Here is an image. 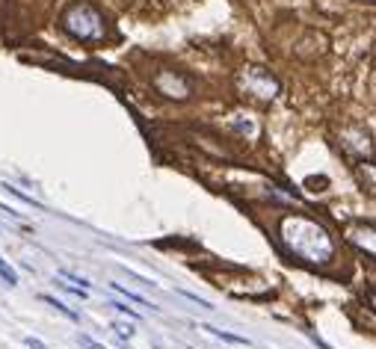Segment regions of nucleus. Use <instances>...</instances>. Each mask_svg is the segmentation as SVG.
I'll use <instances>...</instances> for the list:
<instances>
[{"label": "nucleus", "instance_id": "f257e3e1", "mask_svg": "<svg viewBox=\"0 0 376 349\" xmlns=\"http://www.w3.org/2000/svg\"><path fill=\"white\" fill-rule=\"evenodd\" d=\"M279 237H282L284 248L305 264L326 266L335 257L332 234L309 216H284L279 222Z\"/></svg>", "mask_w": 376, "mask_h": 349}, {"label": "nucleus", "instance_id": "f03ea898", "mask_svg": "<svg viewBox=\"0 0 376 349\" xmlns=\"http://www.w3.org/2000/svg\"><path fill=\"white\" fill-rule=\"evenodd\" d=\"M59 24L72 39L77 42H101L107 36V21L104 15L98 12L92 3H72L65 6L63 18H59Z\"/></svg>", "mask_w": 376, "mask_h": 349}, {"label": "nucleus", "instance_id": "7ed1b4c3", "mask_svg": "<svg viewBox=\"0 0 376 349\" xmlns=\"http://www.w3.org/2000/svg\"><path fill=\"white\" fill-rule=\"evenodd\" d=\"M240 86H243V92L246 95H252L255 101H273L275 95H279V81L267 72V68H258V65H252V68H246V72L240 74Z\"/></svg>", "mask_w": 376, "mask_h": 349}, {"label": "nucleus", "instance_id": "20e7f679", "mask_svg": "<svg viewBox=\"0 0 376 349\" xmlns=\"http://www.w3.org/2000/svg\"><path fill=\"white\" fill-rule=\"evenodd\" d=\"M154 89L163 98H169V101H187V98L193 95V83L178 72H157L154 74Z\"/></svg>", "mask_w": 376, "mask_h": 349}, {"label": "nucleus", "instance_id": "39448f33", "mask_svg": "<svg viewBox=\"0 0 376 349\" xmlns=\"http://www.w3.org/2000/svg\"><path fill=\"white\" fill-rule=\"evenodd\" d=\"M205 332H211L213 337H220V341H229V343L249 346V341H246V337H237V335H231V332H220V328H213V326H205Z\"/></svg>", "mask_w": 376, "mask_h": 349}, {"label": "nucleus", "instance_id": "423d86ee", "mask_svg": "<svg viewBox=\"0 0 376 349\" xmlns=\"http://www.w3.org/2000/svg\"><path fill=\"white\" fill-rule=\"evenodd\" d=\"M42 302H48V305H51V308H56V311H59V314H63V317H65V320H77V314L72 311V308H65L63 302H56V299H54V296H42Z\"/></svg>", "mask_w": 376, "mask_h": 349}, {"label": "nucleus", "instance_id": "0eeeda50", "mask_svg": "<svg viewBox=\"0 0 376 349\" xmlns=\"http://www.w3.org/2000/svg\"><path fill=\"white\" fill-rule=\"evenodd\" d=\"M0 278H3V282H6L9 287H15V284H18V275H15V269L9 266V264L3 261V257H0Z\"/></svg>", "mask_w": 376, "mask_h": 349}, {"label": "nucleus", "instance_id": "6e6552de", "mask_svg": "<svg viewBox=\"0 0 376 349\" xmlns=\"http://www.w3.org/2000/svg\"><path fill=\"white\" fill-rule=\"evenodd\" d=\"M113 290H116V293H122L125 299H131V302H140V305H148V299H143L140 293H131V290H127V287H122V284H113Z\"/></svg>", "mask_w": 376, "mask_h": 349}, {"label": "nucleus", "instance_id": "1a4fd4ad", "mask_svg": "<svg viewBox=\"0 0 376 349\" xmlns=\"http://www.w3.org/2000/svg\"><path fill=\"white\" fill-rule=\"evenodd\" d=\"M59 278H63V282H72V284H81L83 290H89V282H86V278L74 275V273H68V269H63V273H59Z\"/></svg>", "mask_w": 376, "mask_h": 349}, {"label": "nucleus", "instance_id": "9d476101", "mask_svg": "<svg viewBox=\"0 0 376 349\" xmlns=\"http://www.w3.org/2000/svg\"><path fill=\"white\" fill-rule=\"evenodd\" d=\"M113 332H116L118 337H131V335H134V326H131V323H118V320H116V323H113Z\"/></svg>", "mask_w": 376, "mask_h": 349}, {"label": "nucleus", "instance_id": "9b49d317", "mask_svg": "<svg viewBox=\"0 0 376 349\" xmlns=\"http://www.w3.org/2000/svg\"><path fill=\"white\" fill-rule=\"evenodd\" d=\"M77 343H81L83 349H104L101 343H95L92 337H86V335H77Z\"/></svg>", "mask_w": 376, "mask_h": 349}, {"label": "nucleus", "instance_id": "f8f14e48", "mask_svg": "<svg viewBox=\"0 0 376 349\" xmlns=\"http://www.w3.org/2000/svg\"><path fill=\"white\" fill-rule=\"evenodd\" d=\"M110 308H116V311H125L127 317H131V320H140V314H136V311H127V308H125V305H118V302H110Z\"/></svg>", "mask_w": 376, "mask_h": 349}, {"label": "nucleus", "instance_id": "ddd939ff", "mask_svg": "<svg viewBox=\"0 0 376 349\" xmlns=\"http://www.w3.org/2000/svg\"><path fill=\"white\" fill-rule=\"evenodd\" d=\"M30 349H45V343L42 341H36V337H27V341H24Z\"/></svg>", "mask_w": 376, "mask_h": 349}, {"label": "nucleus", "instance_id": "4468645a", "mask_svg": "<svg viewBox=\"0 0 376 349\" xmlns=\"http://www.w3.org/2000/svg\"><path fill=\"white\" fill-rule=\"evenodd\" d=\"M364 3H373V0H364Z\"/></svg>", "mask_w": 376, "mask_h": 349}]
</instances>
